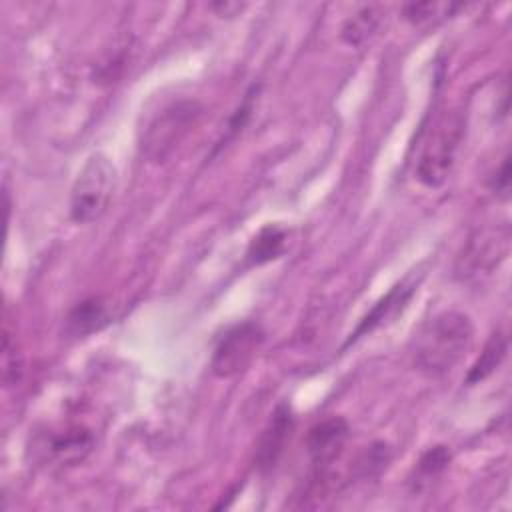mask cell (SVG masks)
<instances>
[{
	"mask_svg": "<svg viewBox=\"0 0 512 512\" xmlns=\"http://www.w3.org/2000/svg\"><path fill=\"white\" fill-rule=\"evenodd\" d=\"M108 322H110L108 304L98 296L78 302L68 314V330L74 336H86V334L98 332Z\"/></svg>",
	"mask_w": 512,
	"mask_h": 512,
	"instance_id": "cell-11",
	"label": "cell"
},
{
	"mask_svg": "<svg viewBox=\"0 0 512 512\" xmlns=\"http://www.w3.org/2000/svg\"><path fill=\"white\" fill-rule=\"evenodd\" d=\"M492 192L502 200H508V192H510V156L508 154L502 158V164L492 178Z\"/></svg>",
	"mask_w": 512,
	"mask_h": 512,
	"instance_id": "cell-18",
	"label": "cell"
},
{
	"mask_svg": "<svg viewBox=\"0 0 512 512\" xmlns=\"http://www.w3.org/2000/svg\"><path fill=\"white\" fill-rule=\"evenodd\" d=\"M382 24V12L378 6H362L342 26V40L350 46H362L368 42Z\"/></svg>",
	"mask_w": 512,
	"mask_h": 512,
	"instance_id": "cell-12",
	"label": "cell"
},
{
	"mask_svg": "<svg viewBox=\"0 0 512 512\" xmlns=\"http://www.w3.org/2000/svg\"><path fill=\"white\" fill-rule=\"evenodd\" d=\"M2 334H4V338H2V378H4V384L10 386L20 380L22 360H20V352L16 350V340H12L8 322H4Z\"/></svg>",
	"mask_w": 512,
	"mask_h": 512,
	"instance_id": "cell-17",
	"label": "cell"
},
{
	"mask_svg": "<svg viewBox=\"0 0 512 512\" xmlns=\"http://www.w3.org/2000/svg\"><path fill=\"white\" fill-rule=\"evenodd\" d=\"M450 464V450L446 446H434L422 454L416 464V476L412 480L414 490H422L430 486Z\"/></svg>",
	"mask_w": 512,
	"mask_h": 512,
	"instance_id": "cell-15",
	"label": "cell"
},
{
	"mask_svg": "<svg viewBox=\"0 0 512 512\" xmlns=\"http://www.w3.org/2000/svg\"><path fill=\"white\" fill-rule=\"evenodd\" d=\"M474 326L468 314L442 310L422 322L412 340V356L428 374L448 372L470 348Z\"/></svg>",
	"mask_w": 512,
	"mask_h": 512,
	"instance_id": "cell-1",
	"label": "cell"
},
{
	"mask_svg": "<svg viewBox=\"0 0 512 512\" xmlns=\"http://www.w3.org/2000/svg\"><path fill=\"white\" fill-rule=\"evenodd\" d=\"M264 340V332L256 322H240L230 326L220 338L212 354L210 368L218 378H230L242 372Z\"/></svg>",
	"mask_w": 512,
	"mask_h": 512,
	"instance_id": "cell-5",
	"label": "cell"
},
{
	"mask_svg": "<svg viewBox=\"0 0 512 512\" xmlns=\"http://www.w3.org/2000/svg\"><path fill=\"white\" fill-rule=\"evenodd\" d=\"M200 112L202 108L190 100H182L172 106H166L148 124L140 144L142 152L154 162H164L176 150V146L188 136Z\"/></svg>",
	"mask_w": 512,
	"mask_h": 512,
	"instance_id": "cell-4",
	"label": "cell"
},
{
	"mask_svg": "<svg viewBox=\"0 0 512 512\" xmlns=\"http://www.w3.org/2000/svg\"><path fill=\"white\" fill-rule=\"evenodd\" d=\"M94 436L90 430L84 428H70L66 432H60L56 436H50V442L46 444L48 454L58 464H76L86 458V454L92 450Z\"/></svg>",
	"mask_w": 512,
	"mask_h": 512,
	"instance_id": "cell-10",
	"label": "cell"
},
{
	"mask_svg": "<svg viewBox=\"0 0 512 512\" xmlns=\"http://www.w3.org/2000/svg\"><path fill=\"white\" fill-rule=\"evenodd\" d=\"M292 428H294L292 412L286 404H280L272 412V418L268 420L266 428L260 434V440H258V446H256V456H254V462H256L258 470L268 472L276 466V462L280 460V456L284 452V446L290 438Z\"/></svg>",
	"mask_w": 512,
	"mask_h": 512,
	"instance_id": "cell-8",
	"label": "cell"
},
{
	"mask_svg": "<svg viewBox=\"0 0 512 512\" xmlns=\"http://www.w3.org/2000/svg\"><path fill=\"white\" fill-rule=\"evenodd\" d=\"M348 436H350L348 422L338 416L326 418L310 428L306 438V448L314 468L320 474H326L332 462L340 456Z\"/></svg>",
	"mask_w": 512,
	"mask_h": 512,
	"instance_id": "cell-7",
	"label": "cell"
},
{
	"mask_svg": "<svg viewBox=\"0 0 512 512\" xmlns=\"http://www.w3.org/2000/svg\"><path fill=\"white\" fill-rule=\"evenodd\" d=\"M414 288H416V284L410 282V280H402L400 284H396V286H394L384 298H380V300L376 302V306L364 316V320H362L360 326L354 330V334H350V338H348L346 344L354 342L356 338H360L362 334L374 330L376 326L388 322L398 310H402V308L408 304V300H410L412 294H414Z\"/></svg>",
	"mask_w": 512,
	"mask_h": 512,
	"instance_id": "cell-9",
	"label": "cell"
},
{
	"mask_svg": "<svg viewBox=\"0 0 512 512\" xmlns=\"http://www.w3.org/2000/svg\"><path fill=\"white\" fill-rule=\"evenodd\" d=\"M118 172L112 160L100 152L88 156L70 192V218L76 224L100 220L114 198Z\"/></svg>",
	"mask_w": 512,
	"mask_h": 512,
	"instance_id": "cell-3",
	"label": "cell"
},
{
	"mask_svg": "<svg viewBox=\"0 0 512 512\" xmlns=\"http://www.w3.org/2000/svg\"><path fill=\"white\" fill-rule=\"evenodd\" d=\"M212 10H216L220 16H236L244 4H238V2H218V4H210Z\"/></svg>",
	"mask_w": 512,
	"mask_h": 512,
	"instance_id": "cell-19",
	"label": "cell"
},
{
	"mask_svg": "<svg viewBox=\"0 0 512 512\" xmlns=\"http://www.w3.org/2000/svg\"><path fill=\"white\" fill-rule=\"evenodd\" d=\"M508 242H510L508 224L480 232L476 238L470 240L468 248L460 258L462 260L460 274L464 278L490 274L506 258Z\"/></svg>",
	"mask_w": 512,
	"mask_h": 512,
	"instance_id": "cell-6",
	"label": "cell"
},
{
	"mask_svg": "<svg viewBox=\"0 0 512 512\" xmlns=\"http://www.w3.org/2000/svg\"><path fill=\"white\" fill-rule=\"evenodd\" d=\"M284 246H286V232L278 226H266L252 238L246 258L252 266H260L264 262L278 258L284 252Z\"/></svg>",
	"mask_w": 512,
	"mask_h": 512,
	"instance_id": "cell-14",
	"label": "cell"
},
{
	"mask_svg": "<svg viewBox=\"0 0 512 512\" xmlns=\"http://www.w3.org/2000/svg\"><path fill=\"white\" fill-rule=\"evenodd\" d=\"M460 8L462 4L452 2H412L404 6V18L414 26H426L452 16Z\"/></svg>",
	"mask_w": 512,
	"mask_h": 512,
	"instance_id": "cell-16",
	"label": "cell"
},
{
	"mask_svg": "<svg viewBox=\"0 0 512 512\" xmlns=\"http://www.w3.org/2000/svg\"><path fill=\"white\" fill-rule=\"evenodd\" d=\"M464 134V120L458 112H440L424 134L414 174L426 188H440L456 162Z\"/></svg>",
	"mask_w": 512,
	"mask_h": 512,
	"instance_id": "cell-2",
	"label": "cell"
},
{
	"mask_svg": "<svg viewBox=\"0 0 512 512\" xmlns=\"http://www.w3.org/2000/svg\"><path fill=\"white\" fill-rule=\"evenodd\" d=\"M506 352H508V338L502 332L492 334V338L486 342L482 354L472 364V368L466 376V382L468 384H478V382L486 380L492 372H496L500 368V364L506 358Z\"/></svg>",
	"mask_w": 512,
	"mask_h": 512,
	"instance_id": "cell-13",
	"label": "cell"
}]
</instances>
